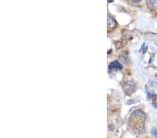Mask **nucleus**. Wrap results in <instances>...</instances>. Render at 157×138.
Wrapping results in <instances>:
<instances>
[{"label": "nucleus", "instance_id": "3", "mask_svg": "<svg viewBox=\"0 0 157 138\" xmlns=\"http://www.w3.org/2000/svg\"><path fill=\"white\" fill-rule=\"evenodd\" d=\"M147 4L151 9H157V0H147Z\"/></svg>", "mask_w": 157, "mask_h": 138}, {"label": "nucleus", "instance_id": "5", "mask_svg": "<svg viewBox=\"0 0 157 138\" xmlns=\"http://www.w3.org/2000/svg\"><path fill=\"white\" fill-rule=\"evenodd\" d=\"M151 135H152L153 136L157 137V130H156L155 129H153L151 130Z\"/></svg>", "mask_w": 157, "mask_h": 138}, {"label": "nucleus", "instance_id": "7", "mask_svg": "<svg viewBox=\"0 0 157 138\" xmlns=\"http://www.w3.org/2000/svg\"><path fill=\"white\" fill-rule=\"evenodd\" d=\"M114 2V0H108V3H112V2Z\"/></svg>", "mask_w": 157, "mask_h": 138}, {"label": "nucleus", "instance_id": "4", "mask_svg": "<svg viewBox=\"0 0 157 138\" xmlns=\"http://www.w3.org/2000/svg\"><path fill=\"white\" fill-rule=\"evenodd\" d=\"M107 24L109 27H115L116 24H117V22H116V21H115V19H114L113 17H112L110 16H108Z\"/></svg>", "mask_w": 157, "mask_h": 138}, {"label": "nucleus", "instance_id": "2", "mask_svg": "<svg viewBox=\"0 0 157 138\" xmlns=\"http://www.w3.org/2000/svg\"><path fill=\"white\" fill-rule=\"evenodd\" d=\"M122 69L123 66L117 61H114L113 62H111L108 66V70L110 71H120V70H122Z\"/></svg>", "mask_w": 157, "mask_h": 138}, {"label": "nucleus", "instance_id": "6", "mask_svg": "<svg viewBox=\"0 0 157 138\" xmlns=\"http://www.w3.org/2000/svg\"><path fill=\"white\" fill-rule=\"evenodd\" d=\"M131 2H133V4H138L143 1V0H131Z\"/></svg>", "mask_w": 157, "mask_h": 138}, {"label": "nucleus", "instance_id": "1", "mask_svg": "<svg viewBox=\"0 0 157 138\" xmlns=\"http://www.w3.org/2000/svg\"><path fill=\"white\" fill-rule=\"evenodd\" d=\"M134 89H135V84L133 83V82L128 80L124 83L123 90L127 95H131L132 94Z\"/></svg>", "mask_w": 157, "mask_h": 138}]
</instances>
